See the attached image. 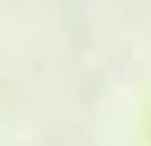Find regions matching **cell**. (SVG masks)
Instances as JSON below:
<instances>
[]
</instances>
